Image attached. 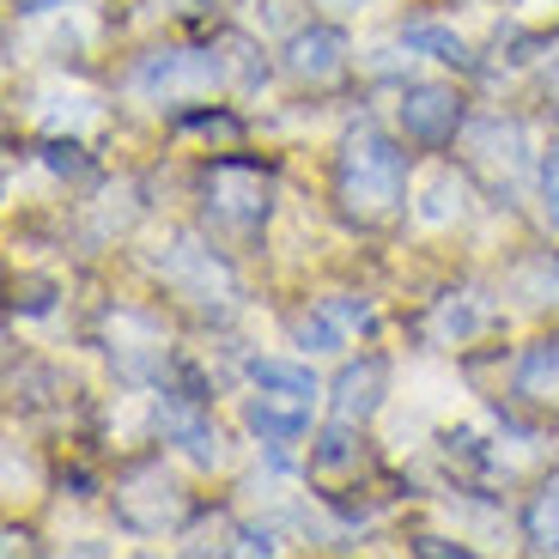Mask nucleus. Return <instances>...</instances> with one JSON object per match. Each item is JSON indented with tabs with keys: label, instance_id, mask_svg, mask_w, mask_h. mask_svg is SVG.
<instances>
[{
	"label": "nucleus",
	"instance_id": "obj_1",
	"mask_svg": "<svg viewBox=\"0 0 559 559\" xmlns=\"http://www.w3.org/2000/svg\"><path fill=\"white\" fill-rule=\"evenodd\" d=\"M335 207L359 231H383L407 213V153L378 122H353L335 146Z\"/></svg>",
	"mask_w": 559,
	"mask_h": 559
},
{
	"label": "nucleus",
	"instance_id": "obj_2",
	"mask_svg": "<svg viewBox=\"0 0 559 559\" xmlns=\"http://www.w3.org/2000/svg\"><path fill=\"white\" fill-rule=\"evenodd\" d=\"M267 195H274L267 170L243 165V158H225L207 177V213L219 225H231V231H255L267 219Z\"/></svg>",
	"mask_w": 559,
	"mask_h": 559
},
{
	"label": "nucleus",
	"instance_id": "obj_3",
	"mask_svg": "<svg viewBox=\"0 0 559 559\" xmlns=\"http://www.w3.org/2000/svg\"><path fill=\"white\" fill-rule=\"evenodd\" d=\"M365 475H371V450H365V438L353 432L347 419L322 426L317 444H310V487H317L322 499H347V492H359Z\"/></svg>",
	"mask_w": 559,
	"mask_h": 559
},
{
	"label": "nucleus",
	"instance_id": "obj_4",
	"mask_svg": "<svg viewBox=\"0 0 559 559\" xmlns=\"http://www.w3.org/2000/svg\"><path fill=\"white\" fill-rule=\"evenodd\" d=\"M395 122L414 146H450L462 128V92L456 85H407L402 104H395Z\"/></svg>",
	"mask_w": 559,
	"mask_h": 559
},
{
	"label": "nucleus",
	"instance_id": "obj_5",
	"mask_svg": "<svg viewBox=\"0 0 559 559\" xmlns=\"http://www.w3.org/2000/svg\"><path fill=\"white\" fill-rule=\"evenodd\" d=\"M280 68H286V80H293L298 92H329L335 80H347V37H341L335 25H310L286 43Z\"/></svg>",
	"mask_w": 559,
	"mask_h": 559
},
{
	"label": "nucleus",
	"instance_id": "obj_6",
	"mask_svg": "<svg viewBox=\"0 0 559 559\" xmlns=\"http://www.w3.org/2000/svg\"><path fill=\"white\" fill-rule=\"evenodd\" d=\"M511 402L530 407V414H559V341H535V347L518 353Z\"/></svg>",
	"mask_w": 559,
	"mask_h": 559
},
{
	"label": "nucleus",
	"instance_id": "obj_7",
	"mask_svg": "<svg viewBox=\"0 0 559 559\" xmlns=\"http://www.w3.org/2000/svg\"><path fill=\"white\" fill-rule=\"evenodd\" d=\"M383 390H390V365L378 359V353H365V359H353L347 371L335 378V419H347V426H365V419L383 407Z\"/></svg>",
	"mask_w": 559,
	"mask_h": 559
},
{
	"label": "nucleus",
	"instance_id": "obj_8",
	"mask_svg": "<svg viewBox=\"0 0 559 559\" xmlns=\"http://www.w3.org/2000/svg\"><path fill=\"white\" fill-rule=\"evenodd\" d=\"M243 419H250L267 444H293V438H305L310 407H305V402H280V395H262V390H255L250 407H243Z\"/></svg>",
	"mask_w": 559,
	"mask_h": 559
},
{
	"label": "nucleus",
	"instance_id": "obj_9",
	"mask_svg": "<svg viewBox=\"0 0 559 559\" xmlns=\"http://www.w3.org/2000/svg\"><path fill=\"white\" fill-rule=\"evenodd\" d=\"M158 426H165V432L177 438L195 462H219V432L201 419L195 402H165V407H158Z\"/></svg>",
	"mask_w": 559,
	"mask_h": 559
},
{
	"label": "nucleus",
	"instance_id": "obj_10",
	"mask_svg": "<svg viewBox=\"0 0 559 559\" xmlns=\"http://www.w3.org/2000/svg\"><path fill=\"white\" fill-rule=\"evenodd\" d=\"M365 317H371L365 305L322 298L317 310H305V317H298V341H305V347H341V341H347V329H353V322H365Z\"/></svg>",
	"mask_w": 559,
	"mask_h": 559
},
{
	"label": "nucleus",
	"instance_id": "obj_11",
	"mask_svg": "<svg viewBox=\"0 0 559 559\" xmlns=\"http://www.w3.org/2000/svg\"><path fill=\"white\" fill-rule=\"evenodd\" d=\"M523 535H530L535 554H559V475L530 499V511H523Z\"/></svg>",
	"mask_w": 559,
	"mask_h": 559
},
{
	"label": "nucleus",
	"instance_id": "obj_12",
	"mask_svg": "<svg viewBox=\"0 0 559 559\" xmlns=\"http://www.w3.org/2000/svg\"><path fill=\"white\" fill-rule=\"evenodd\" d=\"M407 43L414 49H426L432 61H450V68H468V43L450 37L444 25H407Z\"/></svg>",
	"mask_w": 559,
	"mask_h": 559
},
{
	"label": "nucleus",
	"instance_id": "obj_13",
	"mask_svg": "<svg viewBox=\"0 0 559 559\" xmlns=\"http://www.w3.org/2000/svg\"><path fill=\"white\" fill-rule=\"evenodd\" d=\"M542 207L559 231V153H547V165H542Z\"/></svg>",
	"mask_w": 559,
	"mask_h": 559
},
{
	"label": "nucleus",
	"instance_id": "obj_14",
	"mask_svg": "<svg viewBox=\"0 0 559 559\" xmlns=\"http://www.w3.org/2000/svg\"><path fill=\"white\" fill-rule=\"evenodd\" d=\"M475 322H480V317H475V310H468V305H444V317H438V329L462 341V335H475Z\"/></svg>",
	"mask_w": 559,
	"mask_h": 559
}]
</instances>
